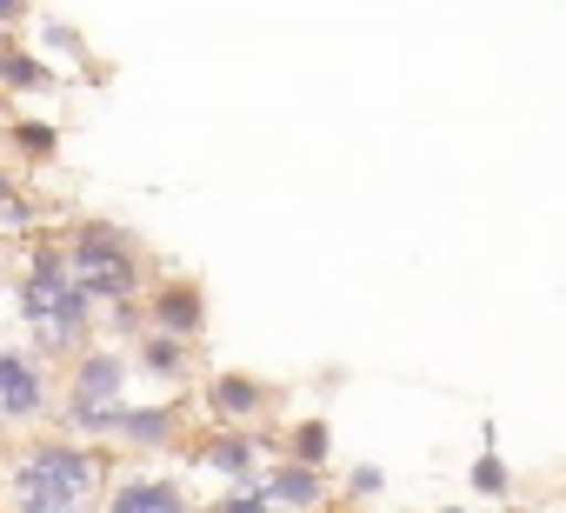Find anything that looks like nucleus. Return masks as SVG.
<instances>
[{"instance_id": "obj_25", "label": "nucleus", "mask_w": 566, "mask_h": 513, "mask_svg": "<svg viewBox=\"0 0 566 513\" xmlns=\"http://www.w3.org/2000/svg\"><path fill=\"white\" fill-rule=\"evenodd\" d=\"M500 513H533V506H500Z\"/></svg>"}, {"instance_id": "obj_12", "label": "nucleus", "mask_w": 566, "mask_h": 513, "mask_svg": "<svg viewBox=\"0 0 566 513\" xmlns=\"http://www.w3.org/2000/svg\"><path fill=\"white\" fill-rule=\"evenodd\" d=\"M193 360H200V341H180V334H154V327L134 341V374H147L154 387H187Z\"/></svg>"}, {"instance_id": "obj_24", "label": "nucleus", "mask_w": 566, "mask_h": 513, "mask_svg": "<svg viewBox=\"0 0 566 513\" xmlns=\"http://www.w3.org/2000/svg\"><path fill=\"white\" fill-rule=\"evenodd\" d=\"M14 54V28H0V61H8Z\"/></svg>"}, {"instance_id": "obj_2", "label": "nucleus", "mask_w": 566, "mask_h": 513, "mask_svg": "<svg viewBox=\"0 0 566 513\" xmlns=\"http://www.w3.org/2000/svg\"><path fill=\"white\" fill-rule=\"evenodd\" d=\"M114 480V453L74 433L21 440L0 460V513H101Z\"/></svg>"}, {"instance_id": "obj_13", "label": "nucleus", "mask_w": 566, "mask_h": 513, "mask_svg": "<svg viewBox=\"0 0 566 513\" xmlns=\"http://www.w3.org/2000/svg\"><path fill=\"white\" fill-rule=\"evenodd\" d=\"M280 460H301V467H321V473H327V460H334V427H327L321 413L294 420L287 433H280Z\"/></svg>"}, {"instance_id": "obj_19", "label": "nucleus", "mask_w": 566, "mask_h": 513, "mask_svg": "<svg viewBox=\"0 0 566 513\" xmlns=\"http://www.w3.org/2000/svg\"><path fill=\"white\" fill-rule=\"evenodd\" d=\"M347 493H354V500H380V493H387V473H380L374 460H354V467H347Z\"/></svg>"}, {"instance_id": "obj_26", "label": "nucleus", "mask_w": 566, "mask_h": 513, "mask_svg": "<svg viewBox=\"0 0 566 513\" xmlns=\"http://www.w3.org/2000/svg\"><path fill=\"white\" fill-rule=\"evenodd\" d=\"M440 513H467V506H440Z\"/></svg>"}, {"instance_id": "obj_18", "label": "nucleus", "mask_w": 566, "mask_h": 513, "mask_svg": "<svg viewBox=\"0 0 566 513\" xmlns=\"http://www.w3.org/2000/svg\"><path fill=\"white\" fill-rule=\"evenodd\" d=\"M207 513H280L260 486H220L213 500H207Z\"/></svg>"}, {"instance_id": "obj_10", "label": "nucleus", "mask_w": 566, "mask_h": 513, "mask_svg": "<svg viewBox=\"0 0 566 513\" xmlns=\"http://www.w3.org/2000/svg\"><path fill=\"white\" fill-rule=\"evenodd\" d=\"M147 327L154 334H180V341H200L207 334V287L193 274H167L147 287Z\"/></svg>"}, {"instance_id": "obj_22", "label": "nucleus", "mask_w": 566, "mask_h": 513, "mask_svg": "<svg viewBox=\"0 0 566 513\" xmlns=\"http://www.w3.org/2000/svg\"><path fill=\"white\" fill-rule=\"evenodd\" d=\"M14 21H28V0H0V28H14Z\"/></svg>"}, {"instance_id": "obj_11", "label": "nucleus", "mask_w": 566, "mask_h": 513, "mask_svg": "<svg viewBox=\"0 0 566 513\" xmlns=\"http://www.w3.org/2000/svg\"><path fill=\"white\" fill-rule=\"evenodd\" d=\"M260 493L280 513H334V480L321 467H301V460H273L260 473Z\"/></svg>"}, {"instance_id": "obj_20", "label": "nucleus", "mask_w": 566, "mask_h": 513, "mask_svg": "<svg viewBox=\"0 0 566 513\" xmlns=\"http://www.w3.org/2000/svg\"><path fill=\"white\" fill-rule=\"evenodd\" d=\"M41 41H48L54 54H87V41H81L67 21H41Z\"/></svg>"}, {"instance_id": "obj_1", "label": "nucleus", "mask_w": 566, "mask_h": 513, "mask_svg": "<svg viewBox=\"0 0 566 513\" xmlns=\"http://www.w3.org/2000/svg\"><path fill=\"white\" fill-rule=\"evenodd\" d=\"M14 314H21L28 347H34L41 360H74V354H87V347H94V334H101V301L74 281L61 227H54V233L41 227L34 240H21Z\"/></svg>"}, {"instance_id": "obj_27", "label": "nucleus", "mask_w": 566, "mask_h": 513, "mask_svg": "<svg viewBox=\"0 0 566 513\" xmlns=\"http://www.w3.org/2000/svg\"><path fill=\"white\" fill-rule=\"evenodd\" d=\"M0 268H8V253H0Z\"/></svg>"}, {"instance_id": "obj_4", "label": "nucleus", "mask_w": 566, "mask_h": 513, "mask_svg": "<svg viewBox=\"0 0 566 513\" xmlns=\"http://www.w3.org/2000/svg\"><path fill=\"white\" fill-rule=\"evenodd\" d=\"M54 360H41L34 347L0 341V433L14 427H41L54 420Z\"/></svg>"}, {"instance_id": "obj_17", "label": "nucleus", "mask_w": 566, "mask_h": 513, "mask_svg": "<svg viewBox=\"0 0 566 513\" xmlns=\"http://www.w3.org/2000/svg\"><path fill=\"white\" fill-rule=\"evenodd\" d=\"M101 327H107L114 341H140V334H147V294H140V301H114V307H101Z\"/></svg>"}, {"instance_id": "obj_3", "label": "nucleus", "mask_w": 566, "mask_h": 513, "mask_svg": "<svg viewBox=\"0 0 566 513\" xmlns=\"http://www.w3.org/2000/svg\"><path fill=\"white\" fill-rule=\"evenodd\" d=\"M61 240H67L74 281H81L101 307L140 301V294L154 287V281H147V247H140L120 220H74V227H61Z\"/></svg>"}, {"instance_id": "obj_6", "label": "nucleus", "mask_w": 566, "mask_h": 513, "mask_svg": "<svg viewBox=\"0 0 566 513\" xmlns=\"http://www.w3.org/2000/svg\"><path fill=\"white\" fill-rule=\"evenodd\" d=\"M101 513H207V500L180 473H160V467H140V460H114Z\"/></svg>"}, {"instance_id": "obj_21", "label": "nucleus", "mask_w": 566, "mask_h": 513, "mask_svg": "<svg viewBox=\"0 0 566 513\" xmlns=\"http://www.w3.org/2000/svg\"><path fill=\"white\" fill-rule=\"evenodd\" d=\"M14 193H28V180H21L14 167H0V213H8V207H14Z\"/></svg>"}, {"instance_id": "obj_14", "label": "nucleus", "mask_w": 566, "mask_h": 513, "mask_svg": "<svg viewBox=\"0 0 566 513\" xmlns=\"http://www.w3.org/2000/svg\"><path fill=\"white\" fill-rule=\"evenodd\" d=\"M8 147H14L21 160H54V154H61V127H54V121H41V114H14Z\"/></svg>"}, {"instance_id": "obj_15", "label": "nucleus", "mask_w": 566, "mask_h": 513, "mask_svg": "<svg viewBox=\"0 0 566 513\" xmlns=\"http://www.w3.org/2000/svg\"><path fill=\"white\" fill-rule=\"evenodd\" d=\"M467 486L473 493H486V500H513V473H506V460H500V447H480V460L467 467Z\"/></svg>"}, {"instance_id": "obj_23", "label": "nucleus", "mask_w": 566, "mask_h": 513, "mask_svg": "<svg viewBox=\"0 0 566 513\" xmlns=\"http://www.w3.org/2000/svg\"><path fill=\"white\" fill-rule=\"evenodd\" d=\"M8 127H14V107H8V101H0V147H8Z\"/></svg>"}, {"instance_id": "obj_7", "label": "nucleus", "mask_w": 566, "mask_h": 513, "mask_svg": "<svg viewBox=\"0 0 566 513\" xmlns=\"http://www.w3.org/2000/svg\"><path fill=\"white\" fill-rule=\"evenodd\" d=\"M127 380H134V354L120 347H87L67 360V380H61V407H127Z\"/></svg>"}, {"instance_id": "obj_16", "label": "nucleus", "mask_w": 566, "mask_h": 513, "mask_svg": "<svg viewBox=\"0 0 566 513\" xmlns=\"http://www.w3.org/2000/svg\"><path fill=\"white\" fill-rule=\"evenodd\" d=\"M0 87H21V94H41V87H54V67H48L41 54L14 48V54H8V67H0Z\"/></svg>"}, {"instance_id": "obj_5", "label": "nucleus", "mask_w": 566, "mask_h": 513, "mask_svg": "<svg viewBox=\"0 0 566 513\" xmlns=\"http://www.w3.org/2000/svg\"><path fill=\"white\" fill-rule=\"evenodd\" d=\"M187 467L213 473L220 486H260L266 473V453H280V433H260V427H213L200 433L193 447H180Z\"/></svg>"}, {"instance_id": "obj_8", "label": "nucleus", "mask_w": 566, "mask_h": 513, "mask_svg": "<svg viewBox=\"0 0 566 513\" xmlns=\"http://www.w3.org/2000/svg\"><path fill=\"white\" fill-rule=\"evenodd\" d=\"M180 433H187V407L180 400H127L114 447H127L134 460H160V453H180Z\"/></svg>"}, {"instance_id": "obj_9", "label": "nucleus", "mask_w": 566, "mask_h": 513, "mask_svg": "<svg viewBox=\"0 0 566 513\" xmlns=\"http://www.w3.org/2000/svg\"><path fill=\"white\" fill-rule=\"evenodd\" d=\"M280 387H266L260 374H213L207 387H200V407H207V420L213 427H260L280 400H273Z\"/></svg>"}]
</instances>
